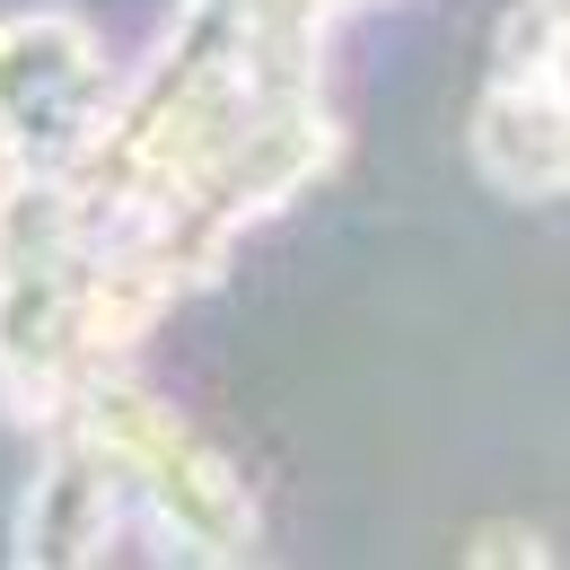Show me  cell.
<instances>
[{"label": "cell", "mask_w": 570, "mask_h": 570, "mask_svg": "<svg viewBox=\"0 0 570 570\" xmlns=\"http://www.w3.org/2000/svg\"><path fill=\"white\" fill-rule=\"evenodd\" d=\"M71 439H88L115 474H124V492H132V518H149L176 553H203V562H228V553H246V535H255V509H246V483L228 474V456L203 448L194 430L176 422L167 404H149L132 386H115V377H88L71 395Z\"/></svg>", "instance_id": "obj_1"}, {"label": "cell", "mask_w": 570, "mask_h": 570, "mask_svg": "<svg viewBox=\"0 0 570 570\" xmlns=\"http://www.w3.org/2000/svg\"><path fill=\"white\" fill-rule=\"evenodd\" d=\"M106 115L115 71L79 18L36 9L0 27V176H62Z\"/></svg>", "instance_id": "obj_2"}, {"label": "cell", "mask_w": 570, "mask_h": 570, "mask_svg": "<svg viewBox=\"0 0 570 570\" xmlns=\"http://www.w3.org/2000/svg\"><path fill=\"white\" fill-rule=\"evenodd\" d=\"M474 158L509 194H570V62L553 79H527V88L492 79L483 124H474Z\"/></svg>", "instance_id": "obj_3"}, {"label": "cell", "mask_w": 570, "mask_h": 570, "mask_svg": "<svg viewBox=\"0 0 570 570\" xmlns=\"http://www.w3.org/2000/svg\"><path fill=\"white\" fill-rule=\"evenodd\" d=\"M500 553H518V562H544V544H535V535H483V544H474V562H500Z\"/></svg>", "instance_id": "obj_4"}]
</instances>
